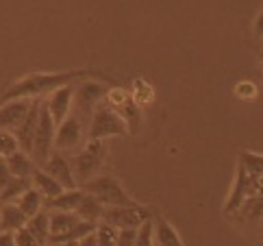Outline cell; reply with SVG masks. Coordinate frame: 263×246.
Here are the masks:
<instances>
[{"label":"cell","mask_w":263,"mask_h":246,"mask_svg":"<svg viewBox=\"0 0 263 246\" xmlns=\"http://www.w3.org/2000/svg\"><path fill=\"white\" fill-rule=\"evenodd\" d=\"M85 74H89V70H68V72H54V74L33 72L29 77H24L22 81H17L15 85H11V87L0 96V105L7 100H13V98L44 96V94H50L57 87H61V85H68V83H74L77 79H83Z\"/></svg>","instance_id":"1"},{"label":"cell","mask_w":263,"mask_h":246,"mask_svg":"<svg viewBox=\"0 0 263 246\" xmlns=\"http://www.w3.org/2000/svg\"><path fill=\"white\" fill-rule=\"evenodd\" d=\"M105 144L102 139H89L85 146H83L81 153L74 157L72 164V172L77 179V185H85L91 179H96V174L100 172V168L105 166Z\"/></svg>","instance_id":"2"},{"label":"cell","mask_w":263,"mask_h":246,"mask_svg":"<svg viewBox=\"0 0 263 246\" xmlns=\"http://www.w3.org/2000/svg\"><path fill=\"white\" fill-rule=\"evenodd\" d=\"M128 135V127L124 118L107 105H98L89 118V139H105V137H124Z\"/></svg>","instance_id":"3"},{"label":"cell","mask_w":263,"mask_h":246,"mask_svg":"<svg viewBox=\"0 0 263 246\" xmlns=\"http://www.w3.org/2000/svg\"><path fill=\"white\" fill-rule=\"evenodd\" d=\"M81 190H85L87 194L96 196L98 201L105 205V207H122V205H137L133 198H130L124 187L120 185V181L116 177L111 174H102V177H96L91 179L89 183L81 185Z\"/></svg>","instance_id":"4"},{"label":"cell","mask_w":263,"mask_h":246,"mask_svg":"<svg viewBox=\"0 0 263 246\" xmlns=\"http://www.w3.org/2000/svg\"><path fill=\"white\" fill-rule=\"evenodd\" d=\"M54 131H57V125L52 122V116L46 102H40V118H37V133H35V142H33V162L35 166L40 164L44 166L48 162V157L54 148Z\"/></svg>","instance_id":"5"},{"label":"cell","mask_w":263,"mask_h":246,"mask_svg":"<svg viewBox=\"0 0 263 246\" xmlns=\"http://www.w3.org/2000/svg\"><path fill=\"white\" fill-rule=\"evenodd\" d=\"M148 218L150 212L144 209L142 205H122V207H105L100 222H107L114 229H137Z\"/></svg>","instance_id":"6"},{"label":"cell","mask_w":263,"mask_h":246,"mask_svg":"<svg viewBox=\"0 0 263 246\" xmlns=\"http://www.w3.org/2000/svg\"><path fill=\"white\" fill-rule=\"evenodd\" d=\"M83 144V122L79 116H68L54 131V148L57 153L74 150Z\"/></svg>","instance_id":"7"},{"label":"cell","mask_w":263,"mask_h":246,"mask_svg":"<svg viewBox=\"0 0 263 246\" xmlns=\"http://www.w3.org/2000/svg\"><path fill=\"white\" fill-rule=\"evenodd\" d=\"M107 87L102 83H96V81H83L77 85V90H74V98H77V107L81 111V116L85 118H91L93 109L96 105L107 96Z\"/></svg>","instance_id":"8"},{"label":"cell","mask_w":263,"mask_h":246,"mask_svg":"<svg viewBox=\"0 0 263 246\" xmlns=\"http://www.w3.org/2000/svg\"><path fill=\"white\" fill-rule=\"evenodd\" d=\"M74 90H77V85L74 83H68V85H61L54 92H50L48 100L46 102V107H48L50 116H52V122L54 125H61V122L70 116V107H72V98H74Z\"/></svg>","instance_id":"9"},{"label":"cell","mask_w":263,"mask_h":246,"mask_svg":"<svg viewBox=\"0 0 263 246\" xmlns=\"http://www.w3.org/2000/svg\"><path fill=\"white\" fill-rule=\"evenodd\" d=\"M40 102L42 100H33V105L29 109V113L24 116V120L15 127V139L17 146H20L22 153L31 155L33 153V142H35V133H37V118H40Z\"/></svg>","instance_id":"10"},{"label":"cell","mask_w":263,"mask_h":246,"mask_svg":"<svg viewBox=\"0 0 263 246\" xmlns=\"http://www.w3.org/2000/svg\"><path fill=\"white\" fill-rule=\"evenodd\" d=\"M33 100L35 98H13V100L3 102L0 105V129H5V131L15 129L24 120L26 113H29Z\"/></svg>","instance_id":"11"},{"label":"cell","mask_w":263,"mask_h":246,"mask_svg":"<svg viewBox=\"0 0 263 246\" xmlns=\"http://www.w3.org/2000/svg\"><path fill=\"white\" fill-rule=\"evenodd\" d=\"M44 170L54 179V181H59L63 185V190H74V187H77V179H74L72 166L61 153H50L48 162L44 164Z\"/></svg>","instance_id":"12"},{"label":"cell","mask_w":263,"mask_h":246,"mask_svg":"<svg viewBox=\"0 0 263 246\" xmlns=\"http://www.w3.org/2000/svg\"><path fill=\"white\" fill-rule=\"evenodd\" d=\"M252 190H255V177H250L246 172V168H243L241 164H237V177H235V187H233V192L229 196V201L227 205H224V212H233V209H237V207L243 203V198H246Z\"/></svg>","instance_id":"13"},{"label":"cell","mask_w":263,"mask_h":246,"mask_svg":"<svg viewBox=\"0 0 263 246\" xmlns=\"http://www.w3.org/2000/svg\"><path fill=\"white\" fill-rule=\"evenodd\" d=\"M153 244L155 246H183V240L178 238L172 222L157 216L153 220Z\"/></svg>","instance_id":"14"},{"label":"cell","mask_w":263,"mask_h":246,"mask_svg":"<svg viewBox=\"0 0 263 246\" xmlns=\"http://www.w3.org/2000/svg\"><path fill=\"white\" fill-rule=\"evenodd\" d=\"M31 181H33V187L46 198V201H50V198L59 196L63 192V185L59 181H54V179L48 172H46V170H42V168H35L33 170Z\"/></svg>","instance_id":"15"},{"label":"cell","mask_w":263,"mask_h":246,"mask_svg":"<svg viewBox=\"0 0 263 246\" xmlns=\"http://www.w3.org/2000/svg\"><path fill=\"white\" fill-rule=\"evenodd\" d=\"M48 220H50V240H48V244H52L54 240H59L61 235L68 233L81 218L72 212H52V214H48Z\"/></svg>","instance_id":"16"},{"label":"cell","mask_w":263,"mask_h":246,"mask_svg":"<svg viewBox=\"0 0 263 246\" xmlns=\"http://www.w3.org/2000/svg\"><path fill=\"white\" fill-rule=\"evenodd\" d=\"M26 216L20 212V207L15 203H3L0 207V231H17L26 226Z\"/></svg>","instance_id":"17"},{"label":"cell","mask_w":263,"mask_h":246,"mask_svg":"<svg viewBox=\"0 0 263 246\" xmlns=\"http://www.w3.org/2000/svg\"><path fill=\"white\" fill-rule=\"evenodd\" d=\"M85 192V190H83ZM102 209H105V205H102L96 196H91V194H83V198H81V203H79V207H77V214L81 220H87V222H93V224H98L100 222V218H102Z\"/></svg>","instance_id":"18"},{"label":"cell","mask_w":263,"mask_h":246,"mask_svg":"<svg viewBox=\"0 0 263 246\" xmlns=\"http://www.w3.org/2000/svg\"><path fill=\"white\" fill-rule=\"evenodd\" d=\"M7 166H9V172H11V177H17V179H31L33 170L37 168L33 157L22 153V150H15L13 155L7 157Z\"/></svg>","instance_id":"19"},{"label":"cell","mask_w":263,"mask_h":246,"mask_svg":"<svg viewBox=\"0 0 263 246\" xmlns=\"http://www.w3.org/2000/svg\"><path fill=\"white\" fill-rule=\"evenodd\" d=\"M83 192L81 187H74V190H63L59 196H54L48 201V209L52 212H77V207L81 203V198H83Z\"/></svg>","instance_id":"20"},{"label":"cell","mask_w":263,"mask_h":246,"mask_svg":"<svg viewBox=\"0 0 263 246\" xmlns=\"http://www.w3.org/2000/svg\"><path fill=\"white\" fill-rule=\"evenodd\" d=\"M26 229L31 231V235L37 240L40 246H46L50 240V220H48V214L46 212H40L35 214L33 218L26 220Z\"/></svg>","instance_id":"21"},{"label":"cell","mask_w":263,"mask_h":246,"mask_svg":"<svg viewBox=\"0 0 263 246\" xmlns=\"http://www.w3.org/2000/svg\"><path fill=\"white\" fill-rule=\"evenodd\" d=\"M42 203H44V196L35 190V187H29L26 192H22L17 196V207H20V212L26 216V218H33L35 214L42 212Z\"/></svg>","instance_id":"22"},{"label":"cell","mask_w":263,"mask_h":246,"mask_svg":"<svg viewBox=\"0 0 263 246\" xmlns=\"http://www.w3.org/2000/svg\"><path fill=\"white\" fill-rule=\"evenodd\" d=\"M29 190V179H17V177H11L9 183L0 190V203H13L17 201V196L22 192Z\"/></svg>","instance_id":"23"},{"label":"cell","mask_w":263,"mask_h":246,"mask_svg":"<svg viewBox=\"0 0 263 246\" xmlns=\"http://www.w3.org/2000/svg\"><path fill=\"white\" fill-rule=\"evenodd\" d=\"M239 164L246 168V172L250 177L259 179L263 174V155H257V153H250V150H243L239 155Z\"/></svg>","instance_id":"24"},{"label":"cell","mask_w":263,"mask_h":246,"mask_svg":"<svg viewBox=\"0 0 263 246\" xmlns=\"http://www.w3.org/2000/svg\"><path fill=\"white\" fill-rule=\"evenodd\" d=\"M118 238V229H114L107 222H98L96 224V244L98 246H116Z\"/></svg>","instance_id":"25"},{"label":"cell","mask_w":263,"mask_h":246,"mask_svg":"<svg viewBox=\"0 0 263 246\" xmlns=\"http://www.w3.org/2000/svg\"><path fill=\"white\" fill-rule=\"evenodd\" d=\"M15 150H20L15 135L11 133V131L0 129V157H9V155H13Z\"/></svg>","instance_id":"26"},{"label":"cell","mask_w":263,"mask_h":246,"mask_svg":"<svg viewBox=\"0 0 263 246\" xmlns=\"http://www.w3.org/2000/svg\"><path fill=\"white\" fill-rule=\"evenodd\" d=\"M135 246H155V244H153V218L144 220L142 224L137 226Z\"/></svg>","instance_id":"27"},{"label":"cell","mask_w":263,"mask_h":246,"mask_svg":"<svg viewBox=\"0 0 263 246\" xmlns=\"http://www.w3.org/2000/svg\"><path fill=\"white\" fill-rule=\"evenodd\" d=\"M135 235L137 229H118L116 246H135Z\"/></svg>","instance_id":"28"},{"label":"cell","mask_w":263,"mask_h":246,"mask_svg":"<svg viewBox=\"0 0 263 246\" xmlns=\"http://www.w3.org/2000/svg\"><path fill=\"white\" fill-rule=\"evenodd\" d=\"M15 246H40V244L31 235V231L26 226H22V229L15 231Z\"/></svg>","instance_id":"29"},{"label":"cell","mask_w":263,"mask_h":246,"mask_svg":"<svg viewBox=\"0 0 263 246\" xmlns=\"http://www.w3.org/2000/svg\"><path fill=\"white\" fill-rule=\"evenodd\" d=\"M235 94L237 96H241V98H252L257 94V87L252 83H248V81H243V83H239L237 87H235Z\"/></svg>","instance_id":"30"},{"label":"cell","mask_w":263,"mask_h":246,"mask_svg":"<svg viewBox=\"0 0 263 246\" xmlns=\"http://www.w3.org/2000/svg\"><path fill=\"white\" fill-rule=\"evenodd\" d=\"M11 179V172H9V166H7V157H0V190L9 183Z\"/></svg>","instance_id":"31"},{"label":"cell","mask_w":263,"mask_h":246,"mask_svg":"<svg viewBox=\"0 0 263 246\" xmlns=\"http://www.w3.org/2000/svg\"><path fill=\"white\" fill-rule=\"evenodd\" d=\"M0 246H15L13 231H0Z\"/></svg>","instance_id":"32"},{"label":"cell","mask_w":263,"mask_h":246,"mask_svg":"<svg viewBox=\"0 0 263 246\" xmlns=\"http://www.w3.org/2000/svg\"><path fill=\"white\" fill-rule=\"evenodd\" d=\"M255 35H257V40H263V11L257 15V20H255Z\"/></svg>","instance_id":"33"},{"label":"cell","mask_w":263,"mask_h":246,"mask_svg":"<svg viewBox=\"0 0 263 246\" xmlns=\"http://www.w3.org/2000/svg\"><path fill=\"white\" fill-rule=\"evenodd\" d=\"M79 246H98V244H96V231L89 233V235H85V238H81V240H79Z\"/></svg>","instance_id":"34"},{"label":"cell","mask_w":263,"mask_h":246,"mask_svg":"<svg viewBox=\"0 0 263 246\" xmlns=\"http://www.w3.org/2000/svg\"><path fill=\"white\" fill-rule=\"evenodd\" d=\"M261 68H263V55H261Z\"/></svg>","instance_id":"35"}]
</instances>
